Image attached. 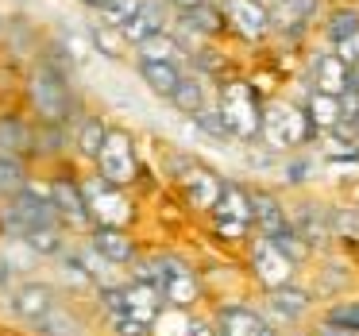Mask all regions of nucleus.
<instances>
[{
  "instance_id": "f257e3e1",
  "label": "nucleus",
  "mask_w": 359,
  "mask_h": 336,
  "mask_svg": "<svg viewBox=\"0 0 359 336\" xmlns=\"http://www.w3.org/2000/svg\"><path fill=\"white\" fill-rule=\"evenodd\" d=\"M317 128H313L305 105L297 101H266L263 109V135H259V147L274 151V155H294L305 151L309 143H317Z\"/></svg>"
},
{
  "instance_id": "f03ea898",
  "label": "nucleus",
  "mask_w": 359,
  "mask_h": 336,
  "mask_svg": "<svg viewBox=\"0 0 359 336\" xmlns=\"http://www.w3.org/2000/svg\"><path fill=\"white\" fill-rule=\"evenodd\" d=\"M27 105H32L39 124H70L74 112V89L66 81V66L39 62L27 74Z\"/></svg>"
},
{
  "instance_id": "7ed1b4c3",
  "label": "nucleus",
  "mask_w": 359,
  "mask_h": 336,
  "mask_svg": "<svg viewBox=\"0 0 359 336\" xmlns=\"http://www.w3.org/2000/svg\"><path fill=\"white\" fill-rule=\"evenodd\" d=\"M243 274H248L251 294H266V290H278V286H290V282L305 278L302 267H297L274 240H266V236H259V232L243 243Z\"/></svg>"
},
{
  "instance_id": "20e7f679",
  "label": "nucleus",
  "mask_w": 359,
  "mask_h": 336,
  "mask_svg": "<svg viewBox=\"0 0 359 336\" xmlns=\"http://www.w3.org/2000/svg\"><path fill=\"white\" fill-rule=\"evenodd\" d=\"M217 109H220V116H224L232 140L243 143V147H255L259 135H263V109H266V105L259 101L255 86H251V81H240V78L220 81L217 86Z\"/></svg>"
},
{
  "instance_id": "39448f33",
  "label": "nucleus",
  "mask_w": 359,
  "mask_h": 336,
  "mask_svg": "<svg viewBox=\"0 0 359 336\" xmlns=\"http://www.w3.org/2000/svg\"><path fill=\"white\" fill-rule=\"evenodd\" d=\"M255 302L282 336L305 332L320 313V297L313 294V286L305 278L290 282V286H278V290H266V294H255Z\"/></svg>"
},
{
  "instance_id": "423d86ee",
  "label": "nucleus",
  "mask_w": 359,
  "mask_h": 336,
  "mask_svg": "<svg viewBox=\"0 0 359 336\" xmlns=\"http://www.w3.org/2000/svg\"><path fill=\"white\" fill-rule=\"evenodd\" d=\"M209 228L217 240H224L228 248H243L255 236V209H251V186L228 178L224 194H220L217 209L209 213Z\"/></svg>"
},
{
  "instance_id": "0eeeda50",
  "label": "nucleus",
  "mask_w": 359,
  "mask_h": 336,
  "mask_svg": "<svg viewBox=\"0 0 359 336\" xmlns=\"http://www.w3.org/2000/svg\"><path fill=\"white\" fill-rule=\"evenodd\" d=\"M209 317H212V325H217L220 336H282L278 328L266 321V313L259 309L255 294L212 297V302H209Z\"/></svg>"
},
{
  "instance_id": "6e6552de",
  "label": "nucleus",
  "mask_w": 359,
  "mask_h": 336,
  "mask_svg": "<svg viewBox=\"0 0 359 336\" xmlns=\"http://www.w3.org/2000/svg\"><path fill=\"white\" fill-rule=\"evenodd\" d=\"M81 189H86V205H89V217H93V228H132L135 224V201L128 189L104 182L97 170L89 178H81Z\"/></svg>"
},
{
  "instance_id": "1a4fd4ad",
  "label": "nucleus",
  "mask_w": 359,
  "mask_h": 336,
  "mask_svg": "<svg viewBox=\"0 0 359 336\" xmlns=\"http://www.w3.org/2000/svg\"><path fill=\"white\" fill-rule=\"evenodd\" d=\"M93 170L120 189L135 186V178H140V151H135V140L128 128H109V140H104Z\"/></svg>"
},
{
  "instance_id": "9d476101",
  "label": "nucleus",
  "mask_w": 359,
  "mask_h": 336,
  "mask_svg": "<svg viewBox=\"0 0 359 336\" xmlns=\"http://www.w3.org/2000/svg\"><path fill=\"white\" fill-rule=\"evenodd\" d=\"M62 286L58 282H43V278H24L12 286L8 302H4V309H8V317L16 321V325L32 328L35 321H43L50 309H55L58 302H62Z\"/></svg>"
},
{
  "instance_id": "9b49d317",
  "label": "nucleus",
  "mask_w": 359,
  "mask_h": 336,
  "mask_svg": "<svg viewBox=\"0 0 359 336\" xmlns=\"http://www.w3.org/2000/svg\"><path fill=\"white\" fill-rule=\"evenodd\" d=\"M305 282H309L313 294L320 297V305L359 290V278H355V271H351V259L344 255L340 248H332V251H325V255L313 259V267L305 271Z\"/></svg>"
},
{
  "instance_id": "f8f14e48",
  "label": "nucleus",
  "mask_w": 359,
  "mask_h": 336,
  "mask_svg": "<svg viewBox=\"0 0 359 336\" xmlns=\"http://www.w3.org/2000/svg\"><path fill=\"white\" fill-rule=\"evenodd\" d=\"M224 182H228L224 174H217L212 166L197 163V159H189V163L174 174V186H178L182 201H186L197 217H209V213L217 209L220 194H224Z\"/></svg>"
},
{
  "instance_id": "ddd939ff",
  "label": "nucleus",
  "mask_w": 359,
  "mask_h": 336,
  "mask_svg": "<svg viewBox=\"0 0 359 336\" xmlns=\"http://www.w3.org/2000/svg\"><path fill=\"white\" fill-rule=\"evenodd\" d=\"M290 224H294L297 232L305 236V243H309L317 255H325V251L336 248V236H332V205L317 201V197H297V201L290 205Z\"/></svg>"
},
{
  "instance_id": "4468645a",
  "label": "nucleus",
  "mask_w": 359,
  "mask_h": 336,
  "mask_svg": "<svg viewBox=\"0 0 359 336\" xmlns=\"http://www.w3.org/2000/svg\"><path fill=\"white\" fill-rule=\"evenodd\" d=\"M50 201L58 209V220H62L66 232H93V217H89V205H86V189H81V178L74 174H55L50 178Z\"/></svg>"
},
{
  "instance_id": "2eb2a0df",
  "label": "nucleus",
  "mask_w": 359,
  "mask_h": 336,
  "mask_svg": "<svg viewBox=\"0 0 359 336\" xmlns=\"http://www.w3.org/2000/svg\"><path fill=\"white\" fill-rule=\"evenodd\" d=\"M224 16L228 27L248 43H259L274 32L271 4H263V0H224Z\"/></svg>"
},
{
  "instance_id": "dca6fc26",
  "label": "nucleus",
  "mask_w": 359,
  "mask_h": 336,
  "mask_svg": "<svg viewBox=\"0 0 359 336\" xmlns=\"http://www.w3.org/2000/svg\"><path fill=\"white\" fill-rule=\"evenodd\" d=\"M89 332H93V321H89V313H81V305L74 297H62L47 317L32 325V336H89Z\"/></svg>"
},
{
  "instance_id": "f3484780",
  "label": "nucleus",
  "mask_w": 359,
  "mask_h": 336,
  "mask_svg": "<svg viewBox=\"0 0 359 336\" xmlns=\"http://www.w3.org/2000/svg\"><path fill=\"white\" fill-rule=\"evenodd\" d=\"M251 209H255V232L278 236L290 228V201L271 186H251Z\"/></svg>"
},
{
  "instance_id": "a211bd4d",
  "label": "nucleus",
  "mask_w": 359,
  "mask_h": 336,
  "mask_svg": "<svg viewBox=\"0 0 359 336\" xmlns=\"http://www.w3.org/2000/svg\"><path fill=\"white\" fill-rule=\"evenodd\" d=\"M86 240L93 243L109 263H116L120 271H128V267L143 255V248H140V240L132 236V228H93Z\"/></svg>"
},
{
  "instance_id": "6ab92c4d",
  "label": "nucleus",
  "mask_w": 359,
  "mask_h": 336,
  "mask_svg": "<svg viewBox=\"0 0 359 336\" xmlns=\"http://www.w3.org/2000/svg\"><path fill=\"white\" fill-rule=\"evenodd\" d=\"M109 120L97 116V112H78V116L70 120V147L78 159H86V163H97V155H101L104 140H109Z\"/></svg>"
},
{
  "instance_id": "aec40b11",
  "label": "nucleus",
  "mask_w": 359,
  "mask_h": 336,
  "mask_svg": "<svg viewBox=\"0 0 359 336\" xmlns=\"http://www.w3.org/2000/svg\"><path fill=\"white\" fill-rule=\"evenodd\" d=\"M348 74H351V66L344 62L336 51H320V55L309 62V89L340 97V93H348V86H351Z\"/></svg>"
},
{
  "instance_id": "412c9836",
  "label": "nucleus",
  "mask_w": 359,
  "mask_h": 336,
  "mask_svg": "<svg viewBox=\"0 0 359 336\" xmlns=\"http://www.w3.org/2000/svg\"><path fill=\"white\" fill-rule=\"evenodd\" d=\"M224 24H228L224 8H220V4H209V0L178 12V32L182 35H197V39H217V35L224 32Z\"/></svg>"
},
{
  "instance_id": "4be33fe9",
  "label": "nucleus",
  "mask_w": 359,
  "mask_h": 336,
  "mask_svg": "<svg viewBox=\"0 0 359 336\" xmlns=\"http://www.w3.org/2000/svg\"><path fill=\"white\" fill-rule=\"evenodd\" d=\"M0 155L35 159V124L24 120V112H4L0 116Z\"/></svg>"
},
{
  "instance_id": "5701e85b",
  "label": "nucleus",
  "mask_w": 359,
  "mask_h": 336,
  "mask_svg": "<svg viewBox=\"0 0 359 336\" xmlns=\"http://www.w3.org/2000/svg\"><path fill=\"white\" fill-rule=\"evenodd\" d=\"M124 39H128V47H140V43H147L151 35H163V32H170L166 27V8L158 4V0H143L140 4V12H135L132 20H128L124 27Z\"/></svg>"
},
{
  "instance_id": "b1692460",
  "label": "nucleus",
  "mask_w": 359,
  "mask_h": 336,
  "mask_svg": "<svg viewBox=\"0 0 359 336\" xmlns=\"http://www.w3.org/2000/svg\"><path fill=\"white\" fill-rule=\"evenodd\" d=\"M163 309H166V302H163V290H158V286L140 282V278H128L124 282V313H132V317L155 325V317Z\"/></svg>"
},
{
  "instance_id": "393cba45",
  "label": "nucleus",
  "mask_w": 359,
  "mask_h": 336,
  "mask_svg": "<svg viewBox=\"0 0 359 336\" xmlns=\"http://www.w3.org/2000/svg\"><path fill=\"white\" fill-rule=\"evenodd\" d=\"M16 243H24V248L32 251L35 259H62L66 251L74 248V243H70V232H66L62 224H43V228H32V232H27L24 240H16Z\"/></svg>"
},
{
  "instance_id": "a878e982",
  "label": "nucleus",
  "mask_w": 359,
  "mask_h": 336,
  "mask_svg": "<svg viewBox=\"0 0 359 336\" xmlns=\"http://www.w3.org/2000/svg\"><path fill=\"white\" fill-rule=\"evenodd\" d=\"M135 74H140L143 86L155 97H163V101H170L178 81L186 78V70H182L178 62H140V58H135Z\"/></svg>"
},
{
  "instance_id": "bb28decb",
  "label": "nucleus",
  "mask_w": 359,
  "mask_h": 336,
  "mask_svg": "<svg viewBox=\"0 0 359 336\" xmlns=\"http://www.w3.org/2000/svg\"><path fill=\"white\" fill-rule=\"evenodd\" d=\"M302 105H305V112H309V120H313V128H317V135H325V132H336V128L344 124L340 97H332V93H320V89H309Z\"/></svg>"
},
{
  "instance_id": "cd10ccee",
  "label": "nucleus",
  "mask_w": 359,
  "mask_h": 336,
  "mask_svg": "<svg viewBox=\"0 0 359 336\" xmlns=\"http://www.w3.org/2000/svg\"><path fill=\"white\" fill-rule=\"evenodd\" d=\"M135 58H140V62H178V66H186L189 51L174 32H163V35H151L147 43H140V47H135Z\"/></svg>"
},
{
  "instance_id": "c85d7f7f",
  "label": "nucleus",
  "mask_w": 359,
  "mask_h": 336,
  "mask_svg": "<svg viewBox=\"0 0 359 336\" xmlns=\"http://www.w3.org/2000/svg\"><path fill=\"white\" fill-rule=\"evenodd\" d=\"M205 105H212V101H209V89H205V81L197 78V74H186V78L178 81V89H174V97H170V109L182 112V116H197Z\"/></svg>"
},
{
  "instance_id": "c756f323",
  "label": "nucleus",
  "mask_w": 359,
  "mask_h": 336,
  "mask_svg": "<svg viewBox=\"0 0 359 336\" xmlns=\"http://www.w3.org/2000/svg\"><path fill=\"white\" fill-rule=\"evenodd\" d=\"M313 12H317V0H278L271 8V20L278 32H302Z\"/></svg>"
},
{
  "instance_id": "7c9ffc66",
  "label": "nucleus",
  "mask_w": 359,
  "mask_h": 336,
  "mask_svg": "<svg viewBox=\"0 0 359 336\" xmlns=\"http://www.w3.org/2000/svg\"><path fill=\"white\" fill-rule=\"evenodd\" d=\"M32 182V170H27V159L20 155H0V201L16 197L20 189Z\"/></svg>"
},
{
  "instance_id": "2f4dec72",
  "label": "nucleus",
  "mask_w": 359,
  "mask_h": 336,
  "mask_svg": "<svg viewBox=\"0 0 359 336\" xmlns=\"http://www.w3.org/2000/svg\"><path fill=\"white\" fill-rule=\"evenodd\" d=\"M189 124H194L205 140H212V143H236L232 132H228V124H224V116H220V109H217V101L205 105L197 116H189Z\"/></svg>"
},
{
  "instance_id": "473e14b6",
  "label": "nucleus",
  "mask_w": 359,
  "mask_h": 336,
  "mask_svg": "<svg viewBox=\"0 0 359 336\" xmlns=\"http://www.w3.org/2000/svg\"><path fill=\"white\" fill-rule=\"evenodd\" d=\"M194 317H197V313L166 305V309L155 317V325H151V336H189V328H194Z\"/></svg>"
},
{
  "instance_id": "72a5a7b5",
  "label": "nucleus",
  "mask_w": 359,
  "mask_h": 336,
  "mask_svg": "<svg viewBox=\"0 0 359 336\" xmlns=\"http://www.w3.org/2000/svg\"><path fill=\"white\" fill-rule=\"evenodd\" d=\"M278 174H282V182H286V186L302 189V186H309V178L317 174V159H305L302 151H294V155L282 159Z\"/></svg>"
},
{
  "instance_id": "f704fd0d",
  "label": "nucleus",
  "mask_w": 359,
  "mask_h": 336,
  "mask_svg": "<svg viewBox=\"0 0 359 336\" xmlns=\"http://www.w3.org/2000/svg\"><path fill=\"white\" fill-rule=\"evenodd\" d=\"M89 43H93V47L101 51L104 58H124V51H128L124 32H120V27H109V24L89 27Z\"/></svg>"
},
{
  "instance_id": "c9c22d12",
  "label": "nucleus",
  "mask_w": 359,
  "mask_h": 336,
  "mask_svg": "<svg viewBox=\"0 0 359 336\" xmlns=\"http://www.w3.org/2000/svg\"><path fill=\"white\" fill-rule=\"evenodd\" d=\"M101 328L109 336H151V325L132 313H112V317H101Z\"/></svg>"
},
{
  "instance_id": "e433bc0d",
  "label": "nucleus",
  "mask_w": 359,
  "mask_h": 336,
  "mask_svg": "<svg viewBox=\"0 0 359 336\" xmlns=\"http://www.w3.org/2000/svg\"><path fill=\"white\" fill-rule=\"evenodd\" d=\"M355 32H359V8H340V12H332L328 24H325V35L332 43L348 39V35H355Z\"/></svg>"
},
{
  "instance_id": "4c0bfd02",
  "label": "nucleus",
  "mask_w": 359,
  "mask_h": 336,
  "mask_svg": "<svg viewBox=\"0 0 359 336\" xmlns=\"http://www.w3.org/2000/svg\"><path fill=\"white\" fill-rule=\"evenodd\" d=\"M140 4H143V0H104L101 20H104L109 27H124L128 20H132L135 12H140Z\"/></svg>"
},
{
  "instance_id": "58836bf2",
  "label": "nucleus",
  "mask_w": 359,
  "mask_h": 336,
  "mask_svg": "<svg viewBox=\"0 0 359 336\" xmlns=\"http://www.w3.org/2000/svg\"><path fill=\"white\" fill-rule=\"evenodd\" d=\"M332 51H336V55H340L344 58V62H359V32L355 35H348V39H340V43H332Z\"/></svg>"
},
{
  "instance_id": "ea45409f",
  "label": "nucleus",
  "mask_w": 359,
  "mask_h": 336,
  "mask_svg": "<svg viewBox=\"0 0 359 336\" xmlns=\"http://www.w3.org/2000/svg\"><path fill=\"white\" fill-rule=\"evenodd\" d=\"M309 336H359L355 328H344V325H328V321H313L309 325Z\"/></svg>"
},
{
  "instance_id": "a19ab883",
  "label": "nucleus",
  "mask_w": 359,
  "mask_h": 336,
  "mask_svg": "<svg viewBox=\"0 0 359 336\" xmlns=\"http://www.w3.org/2000/svg\"><path fill=\"white\" fill-rule=\"evenodd\" d=\"M340 109H344V124H355V116H359V89L340 93Z\"/></svg>"
},
{
  "instance_id": "79ce46f5",
  "label": "nucleus",
  "mask_w": 359,
  "mask_h": 336,
  "mask_svg": "<svg viewBox=\"0 0 359 336\" xmlns=\"http://www.w3.org/2000/svg\"><path fill=\"white\" fill-rule=\"evenodd\" d=\"M189 336H220L217 325H212V317H209V309H201V313L194 317V328H189Z\"/></svg>"
},
{
  "instance_id": "37998d69",
  "label": "nucleus",
  "mask_w": 359,
  "mask_h": 336,
  "mask_svg": "<svg viewBox=\"0 0 359 336\" xmlns=\"http://www.w3.org/2000/svg\"><path fill=\"white\" fill-rule=\"evenodd\" d=\"M12 278H16V267H12V259L4 255V251H0V290L8 286Z\"/></svg>"
},
{
  "instance_id": "c03bdc74",
  "label": "nucleus",
  "mask_w": 359,
  "mask_h": 336,
  "mask_svg": "<svg viewBox=\"0 0 359 336\" xmlns=\"http://www.w3.org/2000/svg\"><path fill=\"white\" fill-rule=\"evenodd\" d=\"M174 12H182V8H194V4H205V0H166Z\"/></svg>"
},
{
  "instance_id": "a18cd8bd",
  "label": "nucleus",
  "mask_w": 359,
  "mask_h": 336,
  "mask_svg": "<svg viewBox=\"0 0 359 336\" xmlns=\"http://www.w3.org/2000/svg\"><path fill=\"white\" fill-rule=\"evenodd\" d=\"M348 81H351L348 89H359V62H351V74H348Z\"/></svg>"
},
{
  "instance_id": "49530a36",
  "label": "nucleus",
  "mask_w": 359,
  "mask_h": 336,
  "mask_svg": "<svg viewBox=\"0 0 359 336\" xmlns=\"http://www.w3.org/2000/svg\"><path fill=\"white\" fill-rule=\"evenodd\" d=\"M81 4H86V8H97V12L104 8V0H81Z\"/></svg>"
},
{
  "instance_id": "de8ad7c7",
  "label": "nucleus",
  "mask_w": 359,
  "mask_h": 336,
  "mask_svg": "<svg viewBox=\"0 0 359 336\" xmlns=\"http://www.w3.org/2000/svg\"><path fill=\"white\" fill-rule=\"evenodd\" d=\"M290 336H309V328H305V332H290Z\"/></svg>"
},
{
  "instance_id": "09e8293b",
  "label": "nucleus",
  "mask_w": 359,
  "mask_h": 336,
  "mask_svg": "<svg viewBox=\"0 0 359 336\" xmlns=\"http://www.w3.org/2000/svg\"><path fill=\"white\" fill-rule=\"evenodd\" d=\"M355 135H359V116H355Z\"/></svg>"
},
{
  "instance_id": "8fccbe9b",
  "label": "nucleus",
  "mask_w": 359,
  "mask_h": 336,
  "mask_svg": "<svg viewBox=\"0 0 359 336\" xmlns=\"http://www.w3.org/2000/svg\"><path fill=\"white\" fill-rule=\"evenodd\" d=\"M0 32H4V20H0Z\"/></svg>"
}]
</instances>
